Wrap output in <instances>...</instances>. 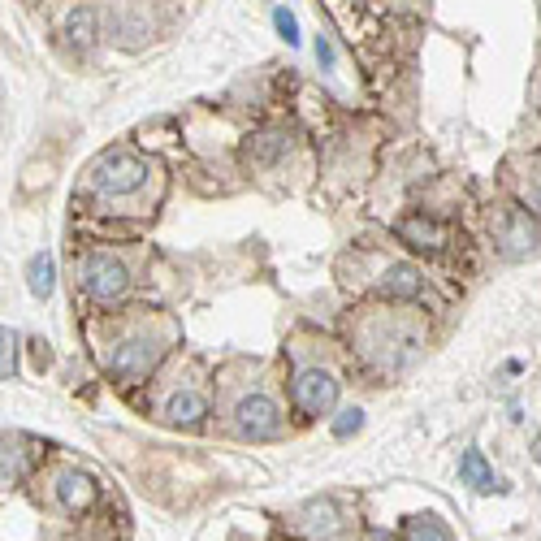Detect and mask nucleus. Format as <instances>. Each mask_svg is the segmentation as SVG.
Here are the masks:
<instances>
[{"label": "nucleus", "instance_id": "obj_1", "mask_svg": "<svg viewBox=\"0 0 541 541\" xmlns=\"http://www.w3.org/2000/svg\"><path fill=\"white\" fill-rule=\"evenodd\" d=\"M143 178H148V161L135 152H109L91 169V187L100 195H130L143 187Z\"/></svg>", "mask_w": 541, "mask_h": 541}, {"label": "nucleus", "instance_id": "obj_2", "mask_svg": "<svg viewBox=\"0 0 541 541\" xmlns=\"http://www.w3.org/2000/svg\"><path fill=\"white\" fill-rule=\"evenodd\" d=\"M83 290L96 303H113L130 290V269L113 252H87L83 256Z\"/></svg>", "mask_w": 541, "mask_h": 541}, {"label": "nucleus", "instance_id": "obj_3", "mask_svg": "<svg viewBox=\"0 0 541 541\" xmlns=\"http://www.w3.org/2000/svg\"><path fill=\"white\" fill-rule=\"evenodd\" d=\"M290 399L303 416H329L338 403V377L329 368H299L290 381Z\"/></svg>", "mask_w": 541, "mask_h": 541}, {"label": "nucleus", "instance_id": "obj_4", "mask_svg": "<svg viewBox=\"0 0 541 541\" xmlns=\"http://www.w3.org/2000/svg\"><path fill=\"white\" fill-rule=\"evenodd\" d=\"M161 355H165L161 342L135 334V338H122V342H117V347L109 351V368H113L117 377H126V381H143L156 364H161Z\"/></svg>", "mask_w": 541, "mask_h": 541}, {"label": "nucleus", "instance_id": "obj_5", "mask_svg": "<svg viewBox=\"0 0 541 541\" xmlns=\"http://www.w3.org/2000/svg\"><path fill=\"white\" fill-rule=\"evenodd\" d=\"M234 425L247 438H273L282 429V412H277V403L269 394H243L239 407H234Z\"/></svg>", "mask_w": 541, "mask_h": 541}, {"label": "nucleus", "instance_id": "obj_6", "mask_svg": "<svg viewBox=\"0 0 541 541\" xmlns=\"http://www.w3.org/2000/svg\"><path fill=\"white\" fill-rule=\"evenodd\" d=\"M498 243H503V256L520 260V256H533L541 234H537V221L524 213V208H511V213L503 217V230H498Z\"/></svg>", "mask_w": 541, "mask_h": 541}, {"label": "nucleus", "instance_id": "obj_7", "mask_svg": "<svg viewBox=\"0 0 541 541\" xmlns=\"http://www.w3.org/2000/svg\"><path fill=\"white\" fill-rule=\"evenodd\" d=\"M165 416H169V425L195 429L208 416V399H204V394H195V390H178L174 399L165 403Z\"/></svg>", "mask_w": 541, "mask_h": 541}, {"label": "nucleus", "instance_id": "obj_8", "mask_svg": "<svg viewBox=\"0 0 541 541\" xmlns=\"http://www.w3.org/2000/svg\"><path fill=\"white\" fill-rule=\"evenodd\" d=\"M399 239H407L416 252H442L446 247V230L438 221H425V217H407L399 226Z\"/></svg>", "mask_w": 541, "mask_h": 541}, {"label": "nucleus", "instance_id": "obj_9", "mask_svg": "<svg viewBox=\"0 0 541 541\" xmlns=\"http://www.w3.org/2000/svg\"><path fill=\"white\" fill-rule=\"evenodd\" d=\"M57 498L65 511H87L96 503V485H91V477H83V472H65L57 481Z\"/></svg>", "mask_w": 541, "mask_h": 541}, {"label": "nucleus", "instance_id": "obj_10", "mask_svg": "<svg viewBox=\"0 0 541 541\" xmlns=\"http://www.w3.org/2000/svg\"><path fill=\"white\" fill-rule=\"evenodd\" d=\"M420 269L416 265H390L386 273H381V295L390 299H416L420 295Z\"/></svg>", "mask_w": 541, "mask_h": 541}, {"label": "nucleus", "instance_id": "obj_11", "mask_svg": "<svg viewBox=\"0 0 541 541\" xmlns=\"http://www.w3.org/2000/svg\"><path fill=\"white\" fill-rule=\"evenodd\" d=\"M459 477H464V485H472L477 494H494L498 490V477H494V468L485 464L481 451H464V459H459Z\"/></svg>", "mask_w": 541, "mask_h": 541}, {"label": "nucleus", "instance_id": "obj_12", "mask_svg": "<svg viewBox=\"0 0 541 541\" xmlns=\"http://www.w3.org/2000/svg\"><path fill=\"white\" fill-rule=\"evenodd\" d=\"M26 286H31L35 299H48L52 295V286H57V265H52L48 252L31 256V265H26Z\"/></svg>", "mask_w": 541, "mask_h": 541}, {"label": "nucleus", "instance_id": "obj_13", "mask_svg": "<svg viewBox=\"0 0 541 541\" xmlns=\"http://www.w3.org/2000/svg\"><path fill=\"white\" fill-rule=\"evenodd\" d=\"M65 35H70L74 48H91V44H96V9L78 5L70 18H65Z\"/></svg>", "mask_w": 541, "mask_h": 541}, {"label": "nucleus", "instance_id": "obj_14", "mask_svg": "<svg viewBox=\"0 0 541 541\" xmlns=\"http://www.w3.org/2000/svg\"><path fill=\"white\" fill-rule=\"evenodd\" d=\"M282 152H286V135H277V130H265V135L247 143V161L252 165H273Z\"/></svg>", "mask_w": 541, "mask_h": 541}, {"label": "nucleus", "instance_id": "obj_15", "mask_svg": "<svg viewBox=\"0 0 541 541\" xmlns=\"http://www.w3.org/2000/svg\"><path fill=\"white\" fill-rule=\"evenodd\" d=\"M407 541H451V529L433 516H416L407 524Z\"/></svg>", "mask_w": 541, "mask_h": 541}, {"label": "nucleus", "instance_id": "obj_16", "mask_svg": "<svg viewBox=\"0 0 541 541\" xmlns=\"http://www.w3.org/2000/svg\"><path fill=\"white\" fill-rule=\"evenodd\" d=\"M364 429V412L360 407H342L338 420H334V438H351V433Z\"/></svg>", "mask_w": 541, "mask_h": 541}, {"label": "nucleus", "instance_id": "obj_17", "mask_svg": "<svg viewBox=\"0 0 541 541\" xmlns=\"http://www.w3.org/2000/svg\"><path fill=\"white\" fill-rule=\"evenodd\" d=\"M273 26H277V35H282L286 44H299V22H295V13L290 9H273Z\"/></svg>", "mask_w": 541, "mask_h": 541}, {"label": "nucleus", "instance_id": "obj_18", "mask_svg": "<svg viewBox=\"0 0 541 541\" xmlns=\"http://www.w3.org/2000/svg\"><path fill=\"white\" fill-rule=\"evenodd\" d=\"M316 61H321L325 70L334 65V48H329V39H316Z\"/></svg>", "mask_w": 541, "mask_h": 541}, {"label": "nucleus", "instance_id": "obj_19", "mask_svg": "<svg viewBox=\"0 0 541 541\" xmlns=\"http://www.w3.org/2000/svg\"><path fill=\"white\" fill-rule=\"evenodd\" d=\"M537 213H541V187H537Z\"/></svg>", "mask_w": 541, "mask_h": 541}]
</instances>
